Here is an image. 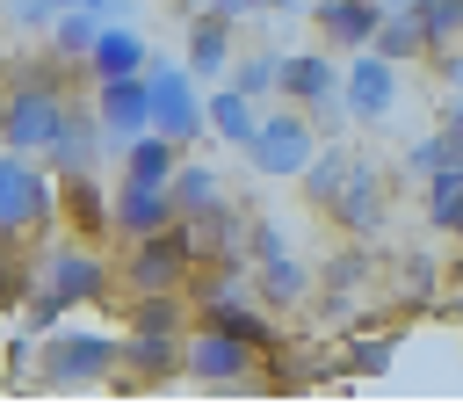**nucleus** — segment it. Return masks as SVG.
Returning a JSON list of instances; mask_svg holds the SVG:
<instances>
[{
  "instance_id": "obj_1",
  "label": "nucleus",
  "mask_w": 463,
  "mask_h": 413,
  "mask_svg": "<svg viewBox=\"0 0 463 413\" xmlns=\"http://www.w3.org/2000/svg\"><path fill=\"white\" fill-rule=\"evenodd\" d=\"M109 283H116V268H109L87 239H58V246H43V254L29 261V283H22V333L43 341L51 326H65V312L101 304Z\"/></svg>"
},
{
  "instance_id": "obj_2",
  "label": "nucleus",
  "mask_w": 463,
  "mask_h": 413,
  "mask_svg": "<svg viewBox=\"0 0 463 413\" xmlns=\"http://www.w3.org/2000/svg\"><path fill=\"white\" fill-rule=\"evenodd\" d=\"M72 109H80V101L65 94V58L22 65V72H7V87H0V145L51 159V145H58L65 123H72Z\"/></svg>"
},
{
  "instance_id": "obj_3",
  "label": "nucleus",
  "mask_w": 463,
  "mask_h": 413,
  "mask_svg": "<svg viewBox=\"0 0 463 413\" xmlns=\"http://www.w3.org/2000/svg\"><path fill=\"white\" fill-rule=\"evenodd\" d=\"M58 210H65V181H58V167H43V152H14V145H0V246L36 239Z\"/></svg>"
},
{
  "instance_id": "obj_4",
  "label": "nucleus",
  "mask_w": 463,
  "mask_h": 413,
  "mask_svg": "<svg viewBox=\"0 0 463 413\" xmlns=\"http://www.w3.org/2000/svg\"><path fill=\"white\" fill-rule=\"evenodd\" d=\"M195 268H203L195 225H188V217H174L166 232H145V239H130V254H123L116 283H123L130 297H145V290H181Z\"/></svg>"
},
{
  "instance_id": "obj_5",
  "label": "nucleus",
  "mask_w": 463,
  "mask_h": 413,
  "mask_svg": "<svg viewBox=\"0 0 463 413\" xmlns=\"http://www.w3.org/2000/svg\"><path fill=\"white\" fill-rule=\"evenodd\" d=\"M123 370V341L116 333H94V326H51L36 341V377L72 391V384H101Z\"/></svg>"
},
{
  "instance_id": "obj_6",
  "label": "nucleus",
  "mask_w": 463,
  "mask_h": 413,
  "mask_svg": "<svg viewBox=\"0 0 463 413\" xmlns=\"http://www.w3.org/2000/svg\"><path fill=\"white\" fill-rule=\"evenodd\" d=\"M326 138H318V123H311V109H260V130H253V145H246V159H253V174H268V181H304V167H311V152H318Z\"/></svg>"
},
{
  "instance_id": "obj_7",
  "label": "nucleus",
  "mask_w": 463,
  "mask_h": 413,
  "mask_svg": "<svg viewBox=\"0 0 463 413\" xmlns=\"http://www.w3.org/2000/svg\"><path fill=\"white\" fill-rule=\"evenodd\" d=\"M152 130H166L174 145H203L210 130V94H195V65H152Z\"/></svg>"
},
{
  "instance_id": "obj_8",
  "label": "nucleus",
  "mask_w": 463,
  "mask_h": 413,
  "mask_svg": "<svg viewBox=\"0 0 463 413\" xmlns=\"http://www.w3.org/2000/svg\"><path fill=\"white\" fill-rule=\"evenodd\" d=\"M253 348H260V341L195 319L188 341H181V377H195V384H246V377H253Z\"/></svg>"
},
{
  "instance_id": "obj_9",
  "label": "nucleus",
  "mask_w": 463,
  "mask_h": 413,
  "mask_svg": "<svg viewBox=\"0 0 463 413\" xmlns=\"http://www.w3.org/2000/svg\"><path fill=\"white\" fill-rule=\"evenodd\" d=\"M152 72V65H145ZM145 72H116V80H94V116H101V130H109V152L123 159V145L130 138H145L152 130V80Z\"/></svg>"
},
{
  "instance_id": "obj_10",
  "label": "nucleus",
  "mask_w": 463,
  "mask_h": 413,
  "mask_svg": "<svg viewBox=\"0 0 463 413\" xmlns=\"http://www.w3.org/2000/svg\"><path fill=\"white\" fill-rule=\"evenodd\" d=\"M391 101H398V58H383V51H347L340 109H347L354 123H376V116H391Z\"/></svg>"
},
{
  "instance_id": "obj_11",
  "label": "nucleus",
  "mask_w": 463,
  "mask_h": 413,
  "mask_svg": "<svg viewBox=\"0 0 463 413\" xmlns=\"http://www.w3.org/2000/svg\"><path fill=\"white\" fill-rule=\"evenodd\" d=\"M340 58L333 51H282V101L311 109V116H340Z\"/></svg>"
},
{
  "instance_id": "obj_12",
  "label": "nucleus",
  "mask_w": 463,
  "mask_h": 413,
  "mask_svg": "<svg viewBox=\"0 0 463 413\" xmlns=\"http://www.w3.org/2000/svg\"><path fill=\"white\" fill-rule=\"evenodd\" d=\"M181 217L174 188H152V181H123L116 174V196H109V232L116 239H145V232H166Z\"/></svg>"
},
{
  "instance_id": "obj_13",
  "label": "nucleus",
  "mask_w": 463,
  "mask_h": 413,
  "mask_svg": "<svg viewBox=\"0 0 463 413\" xmlns=\"http://www.w3.org/2000/svg\"><path fill=\"white\" fill-rule=\"evenodd\" d=\"M383 167H369V159H354L347 167V181H340V196H333V217H340V232L347 239H376L383 232Z\"/></svg>"
},
{
  "instance_id": "obj_14",
  "label": "nucleus",
  "mask_w": 463,
  "mask_h": 413,
  "mask_svg": "<svg viewBox=\"0 0 463 413\" xmlns=\"http://www.w3.org/2000/svg\"><path fill=\"white\" fill-rule=\"evenodd\" d=\"M383 0H311V22H318V36L333 43V51H369L376 43V29H383Z\"/></svg>"
},
{
  "instance_id": "obj_15",
  "label": "nucleus",
  "mask_w": 463,
  "mask_h": 413,
  "mask_svg": "<svg viewBox=\"0 0 463 413\" xmlns=\"http://www.w3.org/2000/svg\"><path fill=\"white\" fill-rule=\"evenodd\" d=\"M188 65H195V80H232V65H239V36H232V22H217V14H188Z\"/></svg>"
},
{
  "instance_id": "obj_16",
  "label": "nucleus",
  "mask_w": 463,
  "mask_h": 413,
  "mask_svg": "<svg viewBox=\"0 0 463 413\" xmlns=\"http://www.w3.org/2000/svg\"><path fill=\"white\" fill-rule=\"evenodd\" d=\"M152 65V51H145V36L130 29V14L123 22H101V36H94V51H87V72L94 80H116V72H145Z\"/></svg>"
},
{
  "instance_id": "obj_17",
  "label": "nucleus",
  "mask_w": 463,
  "mask_h": 413,
  "mask_svg": "<svg viewBox=\"0 0 463 413\" xmlns=\"http://www.w3.org/2000/svg\"><path fill=\"white\" fill-rule=\"evenodd\" d=\"M181 159H188V145H174L166 130H145V138H130V145H123V181H152V188H174Z\"/></svg>"
},
{
  "instance_id": "obj_18",
  "label": "nucleus",
  "mask_w": 463,
  "mask_h": 413,
  "mask_svg": "<svg viewBox=\"0 0 463 413\" xmlns=\"http://www.w3.org/2000/svg\"><path fill=\"white\" fill-rule=\"evenodd\" d=\"M101 152H109V130H101L94 101H87V109H72L65 138L51 145V167H58V174H94V159H101Z\"/></svg>"
},
{
  "instance_id": "obj_19",
  "label": "nucleus",
  "mask_w": 463,
  "mask_h": 413,
  "mask_svg": "<svg viewBox=\"0 0 463 413\" xmlns=\"http://www.w3.org/2000/svg\"><path fill=\"white\" fill-rule=\"evenodd\" d=\"M210 130L224 138V145H253V130H260V101L246 94V87H232V80H217L210 87Z\"/></svg>"
},
{
  "instance_id": "obj_20",
  "label": "nucleus",
  "mask_w": 463,
  "mask_h": 413,
  "mask_svg": "<svg viewBox=\"0 0 463 413\" xmlns=\"http://www.w3.org/2000/svg\"><path fill=\"white\" fill-rule=\"evenodd\" d=\"M232 188H224V174L210 167V159H181V174H174V203H181V217H203V210H217Z\"/></svg>"
},
{
  "instance_id": "obj_21",
  "label": "nucleus",
  "mask_w": 463,
  "mask_h": 413,
  "mask_svg": "<svg viewBox=\"0 0 463 413\" xmlns=\"http://www.w3.org/2000/svg\"><path fill=\"white\" fill-rule=\"evenodd\" d=\"M253 275H260V297L282 304V312L311 297V268H304L297 254H268V261H253Z\"/></svg>"
},
{
  "instance_id": "obj_22",
  "label": "nucleus",
  "mask_w": 463,
  "mask_h": 413,
  "mask_svg": "<svg viewBox=\"0 0 463 413\" xmlns=\"http://www.w3.org/2000/svg\"><path fill=\"white\" fill-rule=\"evenodd\" d=\"M347 167H354V152H347L340 138H326V145L311 152V167H304V196H311L318 210H333V196H340V181H347Z\"/></svg>"
},
{
  "instance_id": "obj_23",
  "label": "nucleus",
  "mask_w": 463,
  "mask_h": 413,
  "mask_svg": "<svg viewBox=\"0 0 463 413\" xmlns=\"http://www.w3.org/2000/svg\"><path fill=\"white\" fill-rule=\"evenodd\" d=\"M123 370L130 377H174L181 370V341H166V333H123Z\"/></svg>"
},
{
  "instance_id": "obj_24",
  "label": "nucleus",
  "mask_w": 463,
  "mask_h": 413,
  "mask_svg": "<svg viewBox=\"0 0 463 413\" xmlns=\"http://www.w3.org/2000/svg\"><path fill=\"white\" fill-rule=\"evenodd\" d=\"M456 217H463V159H441L427 174V225L434 232H456Z\"/></svg>"
},
{
  "instance_id": "obj_25",
  "label": "nucleus",
  "mask_w": 463,
  "mask_h": 413,
  "mask_svg": "<svg viewBox=\"0 0 463 413\" xmlns=\"http://www.w3.org/2000/svg\"><path fill=\"white\" fill-rule=\"evenodd\" d=\"M94 36H101V14H94V7H65V14L51 22V58H65V65L80 58V65H87Z\"/></svg>"
},
{
  "instance_id": "obj_26",
  "label": "nucleus",
  "mask_w": 463,
  "mask_h": 413,
  "mask_svg": "<svg viewBox=\"0 0 463 413\" xmlns=\"http://www.w3.org/2000/svg\"><path fill=\"white\" fill-rule=\"evenodd\" d=\"M369 51H383V58H434V43H427V29H420V14H383V29H376V43Z\"/></svg>"
},
{
  "instance_id": "obj_27",
  "label": "nucleus",
  "mask_w": 463,
  "mask_h": 413,
  "mask_svg": "<svg viewBox=\"0 0 463 413\" xmlns=\"http://www.w3.org/2000/svg\"><path fill=\"white\" fill-rule=\"evenodd\" d=\"M232 87H246L253 101L282 94V51H246V58L232 65Z\"/></svg>"
},
{
  "instance_id": "obj_28",
  "label": "nucleus",
  "mask_w": 463,
  "mask_h": 413,
  "mask_svg": "<svg viewBox=\"0 0 463 413\" xmlns=\"http://www.w3.org/2000/svg\"><path fill=\"white\" fill-rule=\"evenodd\" d=\"M420 29H427L434 51L463 43V0H420Z\"/></svg>"
},
{
  "instance_id": "obj_29",
  "label": "nucleus",
  "mask_w": 463,
  "mask_h": 413,
  "mask_svg": "<svg viewBox=\"0 0 463 413\" xmlns=\"http://www.w3.org/2000/svg\"><path fill=\"white\" fill-rule=\"evenodd\" d=\"M391 355H398V341H391V333H369V341H354V348L340 355V370H354V377H376V370H391Z\"/></svg>"
},
{
  "instance_id": "obj_30",
  "label": "nucleus",
  "mask_w": 463,
  "mask_h": 413,
  "mask_svg": "<svg viewBox=\"0 0 463 413\" xmlns=\"http://www.w3.org/2000/svg\"><path fill=\"white\" fill-rule=\"evenodd\" d=\"M362 275H369V254H362V246H347V254H333V261L318 268V283H326L333 297H347V290H354Z\"/></svg>"
},
{
  "instance_id": "obj_31",
  "label": "nucleus",
  "mask_w": 463,
  "mask_h": 413,
  "mask_svg": "<svg viewBox=\"0 0 463 413\" xmlns=\"http://www.w3.org/2000/svg\"><path fill=\"white\" fill-rule=\"evenodd\" d=\"M441 159H456V152H449V138H441V130H434V138H420V145H412V152H405V174H420V181H427V174H434V167H441Z\"/></svg>"
},
{
  "instance_id": "obj_32",
  "label": "nucleus",
  "mask_w": 463,
  "mask_h": 413,
  "mask_svg": "<svg viewBox=\"0 0 463 413\" xmlns=\"http://www.w3.org/2000/svg\"><path fill=\"white\" fill-rule=\"evenodd\" d=\"M65 7H87V0H14V22H29V29H36V22H58Z\"/></svg>"
},
{
  "instance_id": "obj_33",
  "label": "nucleus",
  "mask_w": 463,
  "mask_h": 413,
  "mask_svg": "<svg viewBox=\"0 0 463 413\" xmlns=\"http://www.w3.org/2000/svg\"><path fill=\"white\" fill-rule=\"evenodd\" d=\"M268 254H289V239L275 217H253V261H268Z\"/></svg>"
},
{
  "instance_id": "obj_34",
  "label": "nucleus",
  "mask_w": 463,
  "mask_h": 413,
  "mask_svg": "<svg viewBox=\"0 0 463 413\" xmlns=\"http://www.w3.org/2000/svg\"><path fill=\"white\" fill-rule=\"evenodd\" d=\"M434 290V254H412L405 261V297H427Z\"/></svg>"
},
{
  "instance_id": "obj_35",
  "label": "nucleus",
  "mask_w": 463,
  "mask_h": 413,
  "mask_svg": "<svg viewBox=\"0 0 463 413\" xmlns=\"http://www.w3.org/2000/svg\"><path fill=\"white\" fill-rule=\"evenodd\" d=\"M203 14H217V22H246V14H260V0H195Z\"/></svg>"
},
{
  "instance_id": "obj_36",
  "label": "nucleus",
  "mask_w": 463,
  "mask_h": 413,
  "mask_svg": "<svg viewBox=\"0 0 463 413\" xmlns=\"http://www.w3.org/2000/svg\"><path fill=\"white\" fill-rule=\"evenodd\" d=\"M441 138H449V152L463 159V87L449 94V116H441Z\"/></svg>"
},
{
  "instance_id": "obj_37",
  "label": "nucleus",
  "mask_w": 463,
  "mask_h": 413,
  "mask_svg": "<svg viewBox=\"0 0 463 413\" xmlns=\"http://www.w3.org/2000/svg\"><path fill=\"white\" fill-rule=\"evenodd\" d=\"M434 65H441V80H449V87H463V43H449V51H434Z\"/></svg>"
},
{
  "instance_id": "obj_38",
  "label": "nucleus",
  "mask_w": 463,
  "mask_h": 413,
  "mask_svg": "<svg viewBox=\"0 0 463 413\" xmlns=\"http://www.w3.org/2000/svg\"><path fill=\"white\" fill-rule=\"evenodd\" d=\"M87 7H94L101 22H123V14H130V0H87Z\"/></svg>"
},
{
  "instance_id": "obj_39",
  "label": "nucleus",
  "mask_w": 463,
  "mask_h": 413,
  "mask_svg": "<svg viewBox=\"0 0 463 413\" xmlns=\"http://www.w3.org/2000/svg\"><path fill=\"white\" fill-rule=\"evenodd\" d=\"M383 7H391V14H420V0H383Z\"/></svg>"
},
{
  "instance_id": "obj_40",
  "label": "nucleus",
  "mask_w": 463,
  "mask_h": 413,
  "mask_svg": "<svg viewBox=\"0 0 463 413\" xmlns=\"http://www.w3.org/2000/svg\"><path fill=\"white\" fill-rule=\"evenodd\" d=\"M456 246H463V217H456Z\"/></svg>"
}]
</instances>
